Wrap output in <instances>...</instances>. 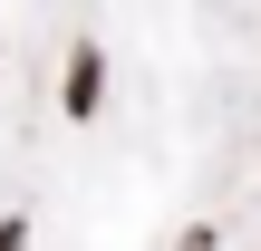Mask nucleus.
<instances>
[{
  "label": "nucleus",
  "mask_w": 261,
  "mask_h": 251,
  "mask_svg": "<svg viewBox=\"0 0 261 251\" xmlns=\"http://www.w3.org/2000/svg\"><path fill=\"white\" fill-rule=\"evenodd\" d=\"M19 242H29V232H19V222H10V232H0V251H19Z\"/></svg>",
  "instance_id": "nucleus-2"
},
{
  "label": "nucleus",
  "mask_w": 261,
  "mask_h": 251,
  "mask_svg": "<svg viewBox=\"0 0 261 251\" xmlns=\"http://www.w3.org/2000/svg\"><path fill=\"white\" fill-rule=\"evenodd\" d=\"M97 97H107V58L77 48V58H68V116H97Z\"/></svg>",
  "instance_id": "nucleus-1"
}]
</instances>
